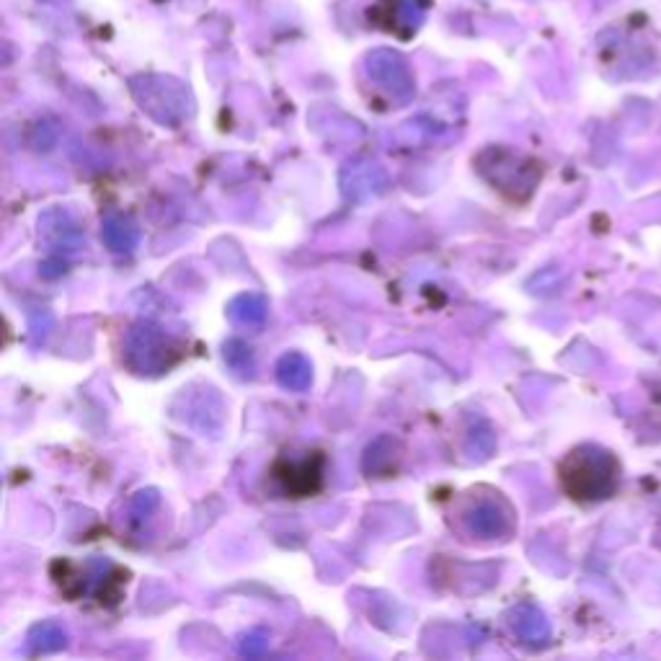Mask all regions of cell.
Returning a JSON list of instances; mask_svg holds the SVG:
<instances>
[{
  "label": "cell",
  "mask_w": 661,
  "mask_h": 661,
  "mask_svg": "<svg viewBox=\"0 0 661 661\" xmlns=\"http://www.w3.org/2000/svg\"><path fill=\"white\" fill-rule=\"evenodd\" d=\"M620 460L600 445H579L558 462L563 494L577 504L608 501L620 489Z\"/></svg>",
  "instance_id": "obj_1"
},
{
  "label": "cell",
  "mask_w": 661,
  "mask_h": 661,
  "mask_svg": "<svg viewBox=\"0 0 661 661\" xmlns=\"http://www.w3.org/2000/svg\"><path fill=\"white\" fill-rule=\"evenodd\" d=\"M476 165L496 192L504 194L511 202L530 200L535 186H538L542 179V169L538 161L509 151V148H486V151L478 155Z\"/></svg>",
  "instance_id": "obj_2"
},
{
  "label": "cell",
  "mask_w": 661,
  "mask_h": 661,
  "mask_svg": "<svg viewBox=\"0 0 661 661\" xmlns=\"http://www.w3.org/2000/svg\"><path fill=\"white\" fill-rule=\"evenodd\" d=\"M132 91L140 106L153 116L155 122L171 124L176 128L179 122H184L189 112H192V99L184 83H179L176 78L165 75H145L132 81Z\"/></svg>",
  "instance_id": "obj_3"
},
{
  "label": "cell",
  "mask_w": 661,
  "mask_h": 661,
  "mask_svg": "<svg viewBox=\"0 0 661 661\" xmlns=\"http://www.w3.org/2000/svg\"><path fill=\"white\" fill-rule=\"evenodd\" d=\"M124 357L138 373L159 375L181 359V344L159 326L140 324L128 334Z\"/></svg>",
  "instance_id": "obj_4"
},
{
  "label": "cell",
  "mask_w": 661,
  "mask_h": 661,
  "mask_svg": "<svg viewBox=\"0 0 661 661\" xmlns=\"http://www.w3.org/2000/svg\"><path fill=\"white\" fill-rule=\"evenodd\" d=\"M326 474V455L318 450L285 452L274 460L272 476L293 499H305L321 491Z\"/></svg>",
  "instance_id": "obj_5"
},
{
  "label": "cell",
  "mask_w": 661,
  "mask_h": 661,
  "mask_svg": "<svg viewBox=\"0 0 661 661\" xmlns=\"http://www.w3.org/2000/svg\"><path fill=\"white\" fill-rule=\"evenodd\" d=\"M468 530L481 540H507L515 532V509L501 494H491L486 499L470 501V507L462 511Z\"/></svg>",
  "instance_id": "obj_6"
},
{
  "label": "cell",
  "mask_w": 661,
  "mask_h": 661,
  "mask_svg": "<svg viewBox=\"0 0 661 661\" xmlns=\"http://www.w3.org/2000/svg\"><path fill=\"white\" fill-rule=\"evenodd\" d=\"M365 70L377 89L404 104L414 96V73L408 62L393 50H375L365 58Z\"/></svg>",
  "instance_id": "obj_7"
},
{
  "label": "cell",
  "mask_w": 661,
  "mask_h": 661,
  "mask_svg": "<svg viewBox=\"0 0 661 661\" xmlns=\"http://www.w3.org/2000/svg\"><path fill=\"white\" fill-rule=\"evenodd\" d=\"M429 8L431 0H380L373 8V19L390 34L411 37L427 19Z\"/></svg>",
  "instance_id": "obj_8"
},
{
  "label": "cell",
  "mask_w": 661,
  "mask_h": 661,
  "mask_svg": "<svg viewBox=\"0 0 661 661\" xmlns=\"http://www.w3.org/2000/svg\"><path fill=\"white\" fill-rule=\"evenodd\" d=\"M509 626L511 631L519 641L525 643V647H546L550 641V623L546 618V612L540 608H535V604L525 602V604H517L515 610L509 612Z\"/></svg>",
  "instance_id": "obj_9"
},
{
  "label": "cell",
  "mask_w": 661,
  "mask_h": 661,
  "mask_svg": "<svg viewBox=\"0 0 661 661\" xmlns=\"http://www.w3.org/2000/svg\"><path fill=\"white\" fill-rule=\"evenodd\" d=\"M101 238L114 254H130L140 243V227L124 215H109L101 225Z\"/></svg>",
  "instance_id": "obj_10"
},
{
  "label": "cell",
  "mask_w": 661,
  "mask_h": 661,
  "mask_svg": "<svg viewBox=\"0 0 661 661\" xmlns=\"http://www.w3.org/2000/svg\"><path fill=\"white\" fill-rule=\"evenodd\" d=\"M277 380L285 390L305 393L313 383V367L308 357L297 352H287L285 357L277 362Z\"/></svg>",
  "instance_id": "obj_11"
},
{
  "label": "cell",
  "mask_w": 661,
  "mask_h": 661,
  "mask_svg": "<svg viewBox=\"0 0 661 661\" xmlns=\"http://www.w3.org/2000/svg\"><path fill=\"white\" fill-rule=\"evenodd\" d=\"M68 643V633L65 628H62L58 620H42V623L34 626L29 631V639H27V651L31 657H39V654H52V651H60L65 649Z\"/></svg>",
  "instance_id": "obj_12"
},
{
  "label": "cell",
  "mask_w": 661,
  "mask_h": 661,
  "mask_svg": "<svg viewBox=\"0 0 661 661\" xmlns=\"http://www.w3.org/2000/svg\"><path fill=\"white\" fill-rule=\"evenodd\" d=\"M42 231L54 246H65L70 251H75L78 243H81V231H78L73 217H70V212L65 210L47 212L42 217Z\"/></svg>",
  "instance_id": "obj_13"
},
{
  "label": "cell",
  "mask_w": 661,
  "mask_h": 661,
  "mask_svg": "<svg viewBox=\"0 0 661 661\" xmlns=\"http://www.w3.org/2000/svg\"><path fill=\"white\" fill-rule=\"evenodd\" d=\"M398 445L393 437H377L365 452V474L369 476H390L398 462Z\"/></svg>",
  "instance_id": "obj_14"
},
{
  "label": "cell",
  "mask_w": 661,
  "mask_h": 661,
  "mask_svg": "<svg viewBox=\"0 0 661 661\" xmlns=\"http://www.w3.org/2000/svg\"><path fill=\"white\" fill-rule=\"evenodd\" d=\"M266 313H270V303H266V297L256 293L238 295L231 303V308H227V316L241 326H262L266 321Z\"/></svg>",
  "instance_id": "obj_15"
},
{
  "label": "cell",
  "mask_w": 661,
  "mask_h": 661,
  "mask_svg": "<svg viewBox=\"0 0 661 661\" xmlns=\"http://www.w3.org/2000/svg\"><path fill=\"white\" fill-rule=\"evenodd\" d=\"M225 362H227V367H231L238 377H251V375H254V369H256L254 352H251V346H246L243 342H227L225 344Z\"/></svg>",
  "instance_id": "obj_16"
},
{
  "label": "cell",
  "mask_w": 661,
  "mask_h": 661,
  "mask_svg": "<svg viewBox=\"0 0 661 661\" xmlns=\"http://www.w3.org/2000/svg\"><path fill=\"white\" fill-rule=\"evenodd\" d=\"M155 507H159V494L143 491L135 496V501H132V515H138V519H143V517L148 519Z\"/></svg>",
  "instance_id": "obj_17"
},
{
  "label": "cell",
  "mask_w": 661,
  "mask_h": 661,
  "mask_svg": "<svg viewBox=\"0 0 661 661\" xmlns=\"http://www.w3.org/2000/svg\"><path fill=\"white\" fill-rule=\"evenodd\" d=\"M270 641H266L264 633H248L246 639L241 641V654L243 657H262Z\"/></svg>",
  "instance_id": "obj_18"
}]
</instances>
